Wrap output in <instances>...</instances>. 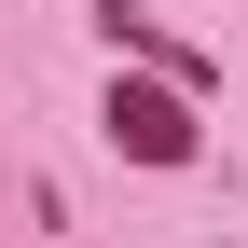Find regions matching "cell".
I'll list each match as a JSON object with an SVG mask.
<instances>
[{"instance_id": "cell-1", "label": "cell", "mask_w": 248, "mask_h": 248, "mask_svg": "<svg viewBox=\"0 0 248 248\" xmlns=\"http://www.w3.org/2000/svg\"><path fill=\"white\" fill-rule=\"evenodd\" d=\"M97 138L138 152V166H193V152H207V97H193V83H124V69H110Z\"/></svg>"}]
</instances>
